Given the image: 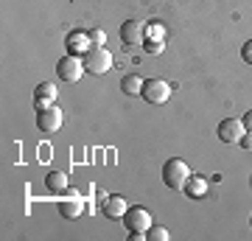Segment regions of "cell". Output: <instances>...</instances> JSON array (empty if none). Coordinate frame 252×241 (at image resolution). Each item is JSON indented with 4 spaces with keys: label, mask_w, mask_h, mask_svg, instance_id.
<instances>
[{
    "label": "cell",
    "mask_w": 252,
    "mask_h": 241,
    "mask_svg": "<svg viewBox=\"0 0 252 241\" xmlns=\"http://www.w3.org/2000/svg\"><path fill=\"white\" fill-rule=\"evenodd\" d=\"M190 179V169L188 163L180 157H168L162 163V182L171 188V191H185V182Z\"/></svg>",
    "instance_id": "obj_1"
},
{
    "label": "cell",
    "mask_w": 252,
    "mask_h": 241,
    "mask_svg": "<svg viewBox=\"0 0 252 241\" xmlns=\"http://www.w3.org/2000/svg\"><path fill=\"white\" fill-rule=\"evenodd\" d=\"M56 73H59V79L67 81V84H76V81L87 73L84 68V56H76V54H64L59 62H56Z\"/></svg>",
    "instance_id": "obj_2"
},
{
    "label": "cell",
    "mask_w": 252,
    "mask_h": 241,
    "mask_svg": "<svg viewBox=\"0 0 252 241\" xmlns=\"http://www.w3.org/2000/svg\"><path fill=\"white\" fill-rule=\"evenodd\" d=\"M84 68L93 76H101V73L112 70V54H109L104 45H93L90 51L84 54Z\"/></svg>",
    "instance_id": "obj_3"
},
{
    "label": "cell",
    "mask_w": 252,
    "mask_h": 241,
    "mask_svg": "<svg viewBox=\"0 0 252 241\" xmlns=\"http://www.w3.org/2000/svg\"><path fill=\"white\" fill-rule=\"evenodd\" d=\"M121 222H124V227L129 233H146L149 230V227H152V213H149V210H146V207H140V205H129V210H126L124 213V219H121Z\"/></svg>",
    "instance_id": "obj_4"
},
{
    "label": "cell",
    "mask_w": 252,
    "mask_h": 241,
    "mask_svg": "<svg viewBox=\"0 0 252 241\" xmlns=\"http://www.w3.org/2000/svg\"><path fill=\"white\" fill-rule=\"evenodd\" d=\"M62 124H64V115H62V109L56 107H48V109H39L36 112V129L42 135H54V132H59L62 129Z\"/></svg>",
    "instance_id": "obj_5"
},
{
    "label": "cell",
    "mask_w": 252,
    "mask_h": 241,
    "mask_svg": "<svg viewBox=\"0 0 252 241\" xmlns=\"http://www.w3.org/2000/svg\"><path fill=\"white\" fill-rule=\"evenodd\" d=\"M149 104H165L171 96V84L162 79H146L143 81V93H140Z\"/></svg>",
    "instance_id": "obj_6"
},
{
    "label": "cell",
    "mask_w": 252,
    "mask_h": 241,
    "mask_svg": "<svg viewBox=\"0 0 252 241\" xmlns=\"http://www.w3.org/2000/svg\"><path fill=\"white\" fill-rule=\"evenodd\" d=\"M121 39H124V48H137V45L146 42V23L140 20H126L121 26Z\"/></svg>",
    "instance_id": "obj_7"
},
{
    "label": "cell",
    "mask_w": 252,
    "mask_h": 241,
    "mask_svg": "<svg viewBox=\"0 0 252 241\" xmlns=\"http://www.w3.org/2000/svg\"><path fill=\"white\" fill-rule=\"evenodd\" d=\"M244 135H247V129H244L241 118H224L219 124V140L221 143H238Z\"/></svg>",
    "instance_id": "obj_8"
},
{
    "label": "cell",
    "mask_w": 252,
    "mask_h": 241,
    "mask_svg": "<svg viewBox=\"0 0 252 241\" xmlns=\"http://www.w3.org/2000/svg\"><path fill=\"white\" fill-rule=\"evenodd\" d=\"M56 207H59V216H62V219H70V222L84 213V202H81V197L79 194H70V191H67V197L62 194V199L56 202Z\"/></svg>",
    "instance_id": "obj_9"
},
{
    "label": "cell",
    "mask_w": 252,
    "mask_h": 241,
    "mask_svg": "<svg viewBox=\"0 0 252 241\" xmlns=\"http://www.w3.org/2000/svg\"><path fill=\"white\" fill-rule=\"evenodd\" d=\"M64 45H67V54L84 56L93 48L90 31H70V34H67V39H64Z\"/></svg>",
    "instance_id": "obj_10"
},
{
    "label": "cell",
    "mask_w": 252,
    "mask_h": 241,
    "mask_svg": "<svg viewBox=\"0 0 252 241\" xmlns=\"http://www.w3.org/2000/svg\"><path fill=\"white\" fill-rule=\"evenodd\" d=\"M101 210H104L107 219L118 222V219H124V213L129 210V202H126L124 197H107L104 199V205H101Z\"/></svg>",
    "instance_id": "obj_11"
},
{
    "label": "cell",
    "mask_w": 252,
    "mask_h": 241,
    "mask_svg": "<svg viewBox=\"0 0 252 241\" xmlns=\"http://www.w3.org/2000/svg\"><path fill=\"white\" fill-rule=\"evenodd\" d=\"M45 185L51 194H56V197H62V194H67L70 191V179H67V174L64 171H51L45 177Z\"/></svg>",
    "instance_id": "obj_12"
},
{
    "label": "cell",
    "mask_w": 252,
    "mask_h": 241,
    "mask_svg": "<svg viewBox=\"0 0 252 241\" xmlns=\"http://www.w3.org/2000/svg\"><path fill=\"white\" fill-rule=\"evenodd\" d=\"M188 199H202L207 194V177H196L190 174V179L185 182V191H182Z\"/></svg>",
    "instance_id": "obj_13"
},
{
    "label": "cell",
    "mask_w": 252,
    "mask_h": 241,
    "mask_svg": "<svg viewBox=\"0 0 252 241\" xmlns=\"http://www.w3.org/2000/svg\"><path fill=\"white\" fill-rule=\"evenodd\" d=\"M143 81L146 79H140V76H135V73H129V76L121 79V90H124L126 96H140V93H143Z\"/></svg>",
    "instance_id": "obj_14"
},
{
    "label": "cell",
    "mask_w": 252,
    "mask_h": 241,
    "mask_svg": "<svg viewBox=\"0 0 252 241\" xmlns=\"http://www.w3.org/2000/svg\"><path fill=\"white\" fill-rule=\"evenodd\" d=\"M34 96H39V99H56V84H51V81H39L34 90Z\"/></svg>",
    "instance_id": "obj_15"
},
{
    "label": "cell",
    "mask_w": 252,
    "mask_h": 241,
    "mask_svg": "<svg viewBox=\"0 0 252 241\" xmlns=\"http://www.w3.org/2000/svg\"><path fill=\"white\" fill-rule=\"evenodd\" d=\"M146 241H168V230L160 227V224H152V227L146 230Z\"/></svg>",
    "instance_id": "obj_16"
},
{
    "label": "cell",
    "mask_w": 252,
    "mask_h": 241,
    "mask_svg": "<svg viewBox=\"0 0 252 241\" xmlns=\"http://www.w3.org/2000/svg\"><path fill=\"white\" fill-rule=\"evenodd\" d=\"M146 39H154V42H162L165 39V28L160 23H154V26H146Z\"/></svg>",
    "instance_id": "obj_17"
},
{
    "label": "cell",
    "mask_w": 252,
    "mask_h": 241,
    "mask_svg": "<svg viewBox=\"0 0 252 241\" xmlns=\"http://www.w3.org/2000/svg\"><path fill=\"white\" fill-rule=\"evenodd\" d=\"M90 39H93V45H104V42H107V31L93 28V31H90Z\"/></svg>",
    "instance_id": "obj_18"
},
{
    "label": "cell",
    "mask_w": 252,
    "mask_h": 241,
    "mask_svg": "<svg viewBox=\"0 0 252 241\" xmlns=\"http://www.w3.org/2000/svg\"><path fill=\"white\" fill-rule=\"evenodd\" d=\"M143 48L149 51V54H162V48H165V45H162V42H154V39H146Z\"/></svg>",
    "instance_id": "obj_19"
},
{
    "label": "cell",
    "mask_w": 252,
    "mask_h": 241,
    "mask_svg": "<svg viewBox=\"0 0 252 241\" xmlns=\"http://www.w3.org/2000/svg\"><path fill=\"white\" fill-rule=\"evenodd\" d=\"M241 59L247 65H252V39L250 42H244V48H241Z\"/></svg>",
    "instance_id": "obj_20"
},
{
    "label": "cell",
    "mask_w": 252,
    "mask_h": 241,
    "mask_svg": "<svg viewBox=\"0 0 252 241\" xmlns=\"http://www.w3.org/2000/svg\"><path fill=\"white\" fill-rule=\"evenodd\" d=\"M34 107H36V112H39V109L54 107V101H51V99H39V96H34Z\"/></svg>",
    "instance_id": "obj_21"
},
{
    "label": "cell",
    "mask_w": 252,
    "mask_h": 241,
    "mask_svg": "<svg viewBox=\"0 0 252 241\" xmlns=\"http://www.w3.org/2000/svg\"><path fill=\"white\" fill-rule=\"evenodd\" d=\"M238 146H241V149H247V152H252V132L244 135L241 140H238Z\"/></svg>",
    "instance_id": "obj_22"
},
{
    "label": "cell",
    "mask_w": 252,
    "mask_h": 241,
    "mask_svg": "<svg viewBox=\"0 0 252 241\" xmlns=\"http://www.w3.org/2000/svg\"><path fill=\"white\" fill-rule=\"evenodd\" d=\"M241 121H244V129H247V132H252V109H250V112H244Z\"/></svg>",
    "instance_id": "obj_23"
}]
</instances>
